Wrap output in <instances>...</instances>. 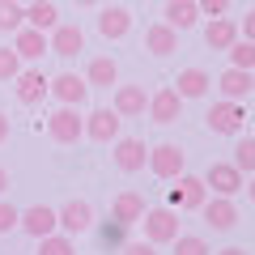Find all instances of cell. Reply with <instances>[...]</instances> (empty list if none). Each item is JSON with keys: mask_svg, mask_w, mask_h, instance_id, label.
<instances>
[{"mask_svg": "<svg viewBox=\"0 0 255 255\" xmlns=\"http://www.w3.org/2000/svg\"><path fill=\"white\" fill-rule=\"evenodd\" d=\"M234 166L243 174H255V136H243L234 145Z\"/></svg>", "mask_w": 255, "mask_h": 255, "instance_id": "f546056e", "label": "cell"}, {"mask_svg": "<svg viewBox=\"0 0 255 255\" xmlns=\"http://www.w3.org/2000/svg\"><path fill=\"white\" fill-rule=\"evenodd\" d=\"M217 90H221V98L243 102V98H251V94H255V73H251V68H234V64H230L226 73L217 77Z\"/></svg>", "mask_w": 255, "mask_h": 255, "instance_id": "30bf717a", "label": "cell"}, {"mask_svg": "<svg viewBox=\"0 0 255 255\" xmlns=\"http://www.w3.org/2000/svg\"><path fill=\"white\" fill-rule=\"evenodd\" d=\"M149 119H153V124H174V119L183 115V98L179 94H174V85H166V90H157V94H149Z\"/></svg>", "mask_w": 255, "mask_h": 255, "instance_id": "7c38bea8", "label": "cell"}, {"mask_svg": "<svg viewBox=\"0 0 255 255\" xmlns=\"http://www.w3.org/2000/svg\"><path fill=\"white\" fill-rule=\"evenodd\" d=\"M124 221H115V217H111L107 221V226H102V243H107V247H124Z\"/></svg>", "mask_w": 255, "mask_h": 255, "instance_id": "d6a6232c", "label": "cell"}, {"mask_svg": "<svg viewBox=\"0 0 255 255\" xmlns=\"http://www.w3.org/2000/svg\"><path fill=\"white\" fill-rule=\"evenodd\" d=\"M17 217H21V213L13 209V204H4V200H0V234H9V230H17Z\"/></svg>", "mask_w": 255, "mask_h": 255, "instance_id": "836d02e7", "label": "cell"}, {"mask_svg": "<svg viewBox=\"0 0 255 255\" xmlns=\"http://www.w3.org/2000/svg\"><path fill=\"white\" fill-rule=\"evenodd\" d=\"M21 4H30V0H21Z\"/></svg>", "mask_w": 255, "mask_h": 255, "instance_id": "7bdbcfd3", "label": "cell"}, {"mask_svg": "<svg viewBox=\"0 0 255 255\" xmlns=\"http://www.w3.org/2000/svg\"><path fill=\"white\" fill-rule=\"evenodd\" d=\"M238 34H243V38H247V43H255V9H251V13H247V17H243V21H238Z\"/></svg>", "mask_w": 255, "mask_h": 255, "instance_id": "8d00e7d4", "label": "cell"}, {"mask_svg": "<svg viewBox=\"0 0 255 255\" xmlns=\"http://www.w3.org/2000/svg\"><path fill=\"white\" fill-rule=\"evenodd\" d=\"M204 187L217 191V196H238V191H243V170H238L234 162H213L209 170H204Z\"/></svg>", "mask_w": 255, "mask_h": 255, "instance_id": "ba28073f", "label": "cell"}, {"mask_svg": "<svg viewBox=\"0 0 255 255\" xmlns=\"http://www.w3.org/2000/svg\"><path fill=\"white\" fill-rule=\"evenodd\" d=\"M4 191H9V170L0 166V196H4Z\"/></svg>", "mask_w": 255, "mask_h": 255, "instance_id": "f35d334b", "label": "cell"}, {"mask_svg": "<svg viewBox=\"0 0 255 255\" xmlns=\"http://www.w3.org/2000/svg\"><path fill=\"white\" fill-rule=\"evenodd\" d=\"M217 255H247V247H226V251H217Z\"/></svg>", "mask_w": 255, "mask_h": 255, "instance_id": "ab89813d", "label": "cell"}, {"mask_svg": "<svg viewBox=\"0 0 255 255\" xmlns=\"http://www.w3.org/2000/svg\"><path fill=\"white\" fill-rule=\"evenodd\" d=\"M38 255H77L73 234H47V238H38Z\"/></svg>", "mask_w": 255, "mask_h": 255, "instance_id": "f1b7e54d", "label": "cell"}, {"mask_svg": "<svg viewBox=\"0 0 255 255\" xmlns=\"http://www.w3.org/2000/svg\"><path fill=\"white\" fill-rule=\"evenodd\" d=\"M200 213H204V221H209L213 230H234V226H238V209H234V200H230V196L204 200V204H200Z\"/></svg>", "mask_w": 255, "mask_h": 255, "instance_id": "ac0fdd59", "label": "cell"}, {"mask_svg": "<svg viewBox=\"0 0 255 255\" xmlns=\"http://www.w3.org/2000/svg\"><path fill=\"white\" fill-rule=\"evenodd\" d=\"M47 94H55V98H60V107H81V102L90 98V81H85V77H77V73H60V77H51V81H47Z\"/></svg>", "mask_w": 255, "mask_h": 255, "instance_id": "52a82bcc", "label": "cell"}, {"mask_svg": "<svg viewBox=\"0 0 255 255\" xmlns=\"http://www.w3.org/2000/svg\"><path fill=\"white\" fill-rule=\"evenodd\" d=\"M85 81H90V90H94V85L111 90V85L119 81V64L111 60V55H94V60H90V68H85Z\"/></svg>", "mask_w": 255, "mask_h": 255, "instance_id": "d4e9b609", "label": "cell"}, {"mask_svg": "<svg viewBox=\"0 0 255 255\" xmlns=\"http://www.w3.org/2000/svg\"><path fill=\"white\" fill-rule=\"evenodd\" d=\"M13 51H17L21 60H43V51H51V47H47V30H34V26L13 30Z\"/></svg>", "mask_w": 255, "mask_h": 255, "instance_id": "e0dca14e", "label": "cell"}, {"mask_svg": "<svg viewBox=\"0 0 255 255\" xmlns=\"http://www.w3.org/2000/svg\"><path fill=\"white\" fill-rule=\"evenodd\" d=\"M111 107L119 111V119H136V115H145V107H149L145 85H115V102H111Z\"/></svg>", "mask_w": 255, "mask_h": 255, "instance_id": "9a60e30c", "label": "cell"}, {"mask_svg": "<svg viewBox=\"0 0 255 255\" xmlns=\"http://www.w3.org/2000/svg\"><path fill=\"white\" fill-rule=\"evenodd\" d=\"M174 255H209V243L196 234H179L174 238Z\"/></svg>", "mask_w": 255, "mask_h": 255, "instance_id": "4dcf8cb0", "label": "cell"}, {"mask_svg": "<svg viewBox=\"0 0 255 255\" xmlns=\"http://www.w3.org/2000/svg\"><path fill=\"white\" fill-rule=\"evenodd\" d=\"M4 140H9V115L0 111V145H4Z\"/></svg>", "mask_w": 255, "mask_h": 255, "instance_id": "74e56055", "label": "cell"}, {"mask_svg": "<svg viewBox=\"0 0 255 255\" xmlns=\"http://www.w3.org/2000/svg\"><path fill=\"white\" fill-rule=\"evenodd\" d=\"M26 26L55 30V26H60V9H55L51 0H30V4H26Z\"/></svg>", "mask_w": 255, "mask_h": 255, "instance_id": "484cf974", "label": "cell"}, {"mask_svg": "<svg viewBox=\"0 0 255 255\" xmlns=\"http://www.w3.org/2000/svg\"><path fill=\"white\" fill-rule=\"evenodd\" d=\"M17 230H26L30 238H47V234H55V209H47V204H34V209H26L17 217Z\"/></svg>", "mask_w": 255, "mask_h": 255, "instance_id": "2e32d148", "label": "cell"}, {"mask_svg": "<svg viewBox=\"0 0 255 255\" xmlns=\"http://www.w3.org/2000/svg\"><path fill=\"white\" fill-rule=\"evenodd\" d=\"M234 38H238V21L226 17V13H221V17H213L209 26H204V43H209L213 51H226Z\"/></svg>", "mask_w": 255, "mask_h": 255, "instance_id": "7402d4cb", "label": "cell"}, {"mask_svg": "<svg viewBox=\"0 0 255 255\" xmlns=\"http://www.w3.org/2000/svg\"><path fill=\"white\" fill-rule=\"evenodd\" d=\"M47 132H51L55 145H77L85 136V119H81V107H60L51 119H47Z\"/></svg>", "mask_w": 255, "mask_h": 255, "instance_id": "7a4b0ae2", "label": "cell"}, {"mask_svg": "<svg viewBox=\"0 0 255 255\" xmlns=\"http://www.w3.org/2000/svg\"><path fill=\"white\" fill-rule=\"evenodd\" d=\"M209 200V187L196 174H179V187H170V209H200Z\"/></svg>", "mask_w": 255, "mask_h": 255, "instance_id": "4fadbf2b", "label": "cell"}, {"mask_svg": "<svg viewBox=\"0 0 255 255\" xmlns=\"http://www.w3.org/2000/svg\"><path fill=\"white\" fill-rule=\"evenodd\" d=\"M140 213H145V196H136V191H119L115 204H111V217L124 221V226H136Z\"/></svg>", "mask_w": 255, "mask_h": 255, "instance_id": "cb8c5ba5", "label": "cell"}, {"mask_svg": "<svg viewBox=\"0 0 255 255\" xmlns=\"http://www.w3.org/2000/svg\"><path fill=\"white\" fill-rule=\"evenodd\" d=\"M204 124H209V132H217V136H238L243 124H247V111H243V102L221 98V102H213V107H209Z\"/></svg>", "mask_w": 255, "mask_h": 255, "instance_id": "6da1fadb", "label": "cell"}, {"mask_svg": "<svg viewBox=\"0 0 255 255\" xmlns=\"http://www.w3.org/2000/svg\"><path fill=\"white\" fill-rule=\"evenodd\" d=\"M247 196H251V200H255V179H251V183H247Z\"/></svg>", "mask_w": 255, "mask_h": 255, "instance_id": "b9f144b4", "label": "cell"}, {"mask_svg": "<svg viewBox=\"0 0 255 255\" xmlns=\"http://www.w3.org/2000/svg\"><path fill=\"white\" fill-rule=\"evenodd\" d=\"M111 145H115V166L124 174H136V170H145V162H149V145L145 140H136V136H115L111 140Z\"/></svg>", "mask_w": 255, "mask_h": 255, "instance_id": "5b68a950", "label": "cell"}, {"mask_svg": "<svg viewBox=\"0 0 255 255\" xmlns=\"http://www.w3.org/2000/svg\"><path fill=\"white\" fill-rule=\"evenodd\" d=\"M124 255H157V247L149 238H140V243H124Z\"/></svg>", "mask_w": 255, "mask_h": 255, "instance_id": "d590c367", "label": "cell"}, {"mask_svg": "<svg viewBox=\"0 0 255 255\" xmlns=\"http://www.w3.org/2000/svg\"><path fill=\"white\" fill-rule=\"evenodd\" d=\"M166 26H174L183 34V30H191L196 21H200V9H196V0H166V13H162Z\"/></svg>", "mask_w": 255, "mask_h": 255, "instance_id": "ffe728a7", "label": "cell"}, {"mask_svg": "<svg viewBox=\"0 0 255 255\" xmlns=\"http://www.w3.org/2000/svg\"><path fill=\"white\" fill-rule=\"evenodd\" d=\"M26 26V4L21 0H0V30L13 34V30Z\"/></svg>", "mask_w": 255, "mask_h": 255, "instance_id": "4316f807", "label": "cell"}, {"mask_svg": "<svg viewBox=\"0 0 255 255\" xmlns=\"http://www.w3.org/2000/svg\"><path fill=\"white\" fill-rule=\"evenodd\" d=\"M196 9H200L204 17H221V13L230 9V0H196Z\"/></svg>", "mask_w": 255, "mask_h": 255, "instance_id": "e575fe53", "label": "cell"}, {"mask_svg": "<svg viewBox=\"0 0 255 255\" xmlns=\"http://www.w3.org/2000/svg\"><path fill=\"white\" fill-rule=\"evenodd\" d=\"M47 47H51L55 55H64V60H73V55L85 51V30L77 26V21H60V26L51 30V38H47Z\"/></svg>", "mask_w": 255, "mask_h": 255, "instance_id": "9c48e42d", "label": "cell"}, {"mask_svg": "<svg viewBox=\"0 0 255 255\" xmlns=\"http://www.w3.org/2000/svg\"><path fill=\"white\" fill-rule=\"evenodd\" d=\"M183 166H187V153H183L179 145H170V140L149 149V170H153L157 179H179Z\"/></svg>", "mask_w": 255, "mask_h": 255, "instance_id": "8992f818", "label": "cell"}, {"mask_svg": "<svg viewBox=\"0 0 255 255\" xmlns=\"http://www.w3.org/2000/svg\"><path fill=\"white\" fill-rule=\"evenodd\" d=\"M21 73V55L13 47H0V81H13Z\"/></svg>", "mask_w": 255, "mask_h": 255, "instance_id": "1f68e13d", "label": "cell"}, {"mask_svg": "<svg viewBox=\"0 0 255 255\" xmlns=\"http://www.w3.org/2000/svg\"><path fill=\"white\" fill-rule=\"evenodd\" d=\"M94 4H98V0H77V9H94Z\"/></svg>", "mask_w": 255, "mask_h": 255, "instance_id": "60d3db41", "label": "cell"}, {"mask_svg": "<svg viewBox=\"0 0 255 255\" xmlns=\"http://www.w3.org/2000/svg\"><path fill=\"white\" fill-rule=\"evenodd\" d=\"M226 51H230V64H234V68H251V73H255V43H247V38L238 34Z\"/></svg>", "mask_w": 255, "mask_h": 255, "instance_id": "83f0119b", "label": "cell"}, {"mask_svg": "<svg viewBox=\"0 0 255 255\" xmlns=\"http://www.w3.org/2000/svg\"><path fill=\"white\" fill-rule=\"evenodd\" d=\"M128 30H132V13L124 4H111V9L98 13V34L102 38H124Z\"/></svg>", "mask_w": 255, "mask_h": 255, "instance_id": "d6986e66", "label": "cell"}, {"mask_svg": "<svg viewBox=\"0 0 255 255\" xmlns=\"http://www.w3.org/2000/svg\"><path fill=\"white\" fill-rule=\"evenodd\" d=\"M55 226L64 230V234H90L94 230V209H90V200H68L64 209H55Z\"/></svg>", "mask_w": 255, "mask_h": 255, "instance_id": "277c9868", "label": "cell"}, {"mask_svg": "<svg viewBox=\"0 0 255 255\" xmlns=\"http://www.w3.org/2000/svg\"><path fill=\"white\" fill-rule=\"evenodd\" d=\"M209 85H213V77L204 73V68H183L179 81H174V94H179L183 102H187V98H204V94H209Z\"/></svg>", "mask_w": 255, "mask_h": 255, "instance_id": "44dd1931", "label": "cell"}, {"mask_svg": "<svg viewBox=\"0 0 255 255\" xmlns=\"http://www.w3.org/2000/svg\"><path fill=\"white\" fill-rule=\"evenodd\" d=\"M140 226H145V238L153 247L174 243V238H179V213L174 209H145L140 213Z\"/></svg>", "mask_w": 255, "mask_h": 255, "instance_id": "3957f363", "label": "cell"}, {"mask_svg": "<svg viewBox=\"0 0 255 255\" xmlns=\"http://www.w3.org/2000/svg\"><path fill=\"white\" fill-rule=\"evenodd\" d=\"M145 47H149L153 55H170V51H179V30L166 26V21H153V26L145 30Z\"/></svg>", "mask_w": 255, "mask_h": 255, "instance_id": "603a6c76", "label": "cell"}, {"mask_svg": "<svg viewBox=\"0 0 255 255\" xmlns=\"http://www.w3.org/2000/svg\"><path fill=\"white\" fill-rule=\"evenodd\" d=\"M119 128H124L119 111H115V107H102V111H94V115L85 119V136L98 140V145H111V140L119 136Z\"/></svg>", "mask_w": 255, "mask_h": 255, "instance_id": "8fae6325", "label": "cell"}, {"mask_svg": "<svg viewBox=\"0 0 255 255\" xmlns=\"http://www.w3.org/2000/svg\"><path fill=\"white\" fill-rule=\"evenodd\" d=\"M13 81H17V102H21V107H38V102L47 98V77H43V68H21Z\"/></svg>", "mask_w": 255, "mask_h": 255, "instance_id": "5bb4252c", "label": "cell"}]
</instances>
